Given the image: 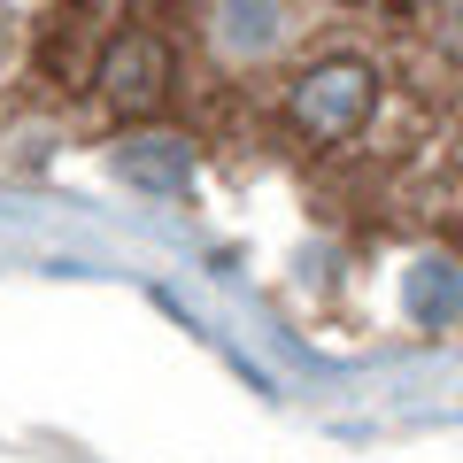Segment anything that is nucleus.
<instances>
[{
  "label": "nucleus",
  "instance_id": "1",
  "mask_svg": "<svg viewBox=\"0 0 463 463\" xmlns=\"http://www.w3.org/2000/svg\"><path fill=\"white\" fill-rule=\"evenodd\" d=\"M170 93V70H163V47L155 39H124L109 62V100L116 109H155Z\"/></svg>",
  "mask_w": 463,
  "mask_h": 463
}]
</instances>
